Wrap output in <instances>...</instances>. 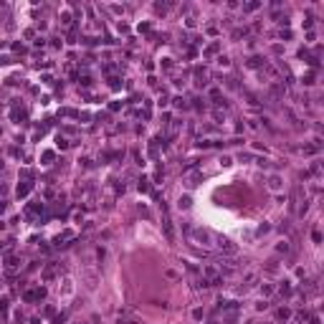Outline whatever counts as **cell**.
Returning a JSON list of instances; mask_svg holds the SVG:
<instances>
[{
	"instance_id": "6da1fadb",
	"label": "cell",
	"mask_w": 324,
	"mask_h": 324,
	"mask_svg": "<svg viewBox=\"0 0 324 324\" xmlns=\"http://www.w3.org/2000/svg\"><path fill=\"white\" fill-rule=\"evenodd\" d=\"M192 235H195V241H200L203 246H210V241H213V233L205 230V228H195V230H192Z\"/></svg>"
},
{
	"instance_id": "7a4b0ae2",
	"label": "cell",
	"mask_w": 324,
	"mask_h": 324,
	"mask_svg": "<svg viewBox=\"0 0 324 324\" xmlns=\"http://www.w3.org/2000/svg\"><path fill=\"white\" fill-rule=\"evenodd\" d=\"M289 314H291V311H289V309H279V311H276V317H279V319H286V317H289Z\"/></svg>"
},
{
	"instance_id": "3957f363",
	"label": "cell",
	"mask_w": 324,
	"mask_h": 324,
	"mask_svg": "<svg viewBox=\"0 0 324 324\" xmlns=\"http://www.w3.org/2000/svg\"><path fill=\"white\" fill-rule=\"evenodd\" d=\"M279 185H281V177H276V175H273V177H271V187H273V190H276Z\"/></svg>"
},
{
	"instance_id": "277c9868",
	"label": "cell",
	"mask_w": 324,
	"mask_h": 324,
	"mask_svg": "<svg viewBox=\"0 0 324 324\" xmlns=\"http://www.w3.org/2000/svg\"><path fill=\"white\" fill-rule=\"evenodd\" d=\"M180 208H190V197H180Z\"/></svg>"
},
{
	"instance_id": "5b68a950",
	"label": "cell",
	"mask_w": 324,
	"mask_h": 324,
	"mask_svg": "<svg viewBox=\"0 0 324 324\" xmlns=\"http://www.w3.org/2000/svg\"><path fill=\"white\" fill-rule=\"evenodd\" d=\"M279 291H281V294H291V286H289V284H281Z\"/></svg>"
}]
</instances>
